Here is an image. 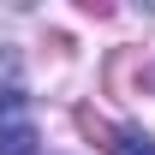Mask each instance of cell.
Returning <instances> with one entry per match:
<instances>
[{
    "instance_id": "obj_1",
    "label": "cell",
    "mask_w": 155,
    "mask_h": 155,
    "mask_svg": "<svg viewBox=\"0 0 155 155\" xmlns=\"http://www.w3.org/2000/svg\"><path fill=\"white\" fill-rule=\"evenodd\" d=\"M42 131H36V107L18 84H0V155H36Z\"/></svg>"
},
{
    "instance_id": "obj_3",
    "label": "cell",
    "mask_w": 155,
    "mask_h": 155,
    "mask_svg": "<svg viewBox=\"0 0 155 155\" xmlns=\"http://www.w3.org/2000/svg\"><path fill=\"white\" fill-rule=\"evenodd\" d=\"M119 155H155V137H131V143H125Z\"/></svg>"
},
{
    "instance_id": "obj_2",
    "label": "cell",
    "mask_w": 155,
    "mask_h": 155,
    "mask_svg": "<svg viewBox=\"0 0 155 155\" xmlns=\"http://www.w3.org/2000/svg\"><path fill=\"white\" fill-rule=\"evenodd\" d=\"M78 131H84V137H96L101 149H125V143H131V137H119L114 125H107L101 114H90V107H78Z\"/></svg>"
}]
</instances>
